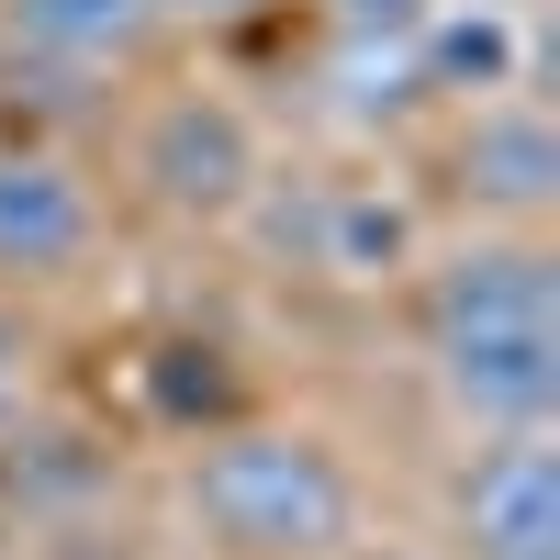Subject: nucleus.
Masks as SVG:
<instances>
[{
	"label": "nucleus",
	"instance_id": "nucleus-1",
	"mask_svg": "<svg viewBox=\"0 0 560 560\" xmlns=\"http://www.w3.org/2000/svg\"><path fill=\"white\" fill-rule=\"evenodd\" d=\"M427 348L438 393L482 438L560 415V258L538 236H482L427 280Z\"/></svg>",
	"mask_w": 560,
	"mask_h": 560
},
{
	"label": "nucleus",
	"instance_id": "nucleus-2",
	"mask_svg": "<svg viewBox=\"0 0 560 560\" xmlns=\"http://www.w3.org/2000/svg\"><path fill=\"white\" fill-rule=\"evenodd\" d=\"M191 516L236 560H337L359 493L303 427H213L191 448Z\"/></svg>",
	"mask_w": 560,
	"mask_h": 560
},
{
	"label": "nucleus",
	"instance_id": "nucleus-3",
	"mask_svg": "<svg viewBox=\"0 0 560 560\" xmlns=\"http://www.w3.org/2000/svg\"><path fill=\"white\" fill-rule=\"evenodd\" d=\"M135 179L168 202V213H236L258 191V135L236 102H213V90H179V102L147 113V135H135Z\"/></svg>",
	"mask_w": 560,
	"mask_h": 560
},
{
	"label": "nucleus",
	"instance_id": "nucleus-4",
	"mask_svg": "<svg viewBox=\"0 0 560 560\" xmlns=\"http://www.w3.org/2000/svg\"><path fill=\"white\" fill-rule=\"evenodd\" d=\"M459 549L471 560H560V448L549 427H504L459 471Z\"/></svg>",
	"mask_w": 560,
	"mask_h": 560
},
{
	"label": "nucleus",
	"instance_id": "nucleus-5",
	"mask_svg": "<svg viewBox=\"0 0 560 560\" xmlns=\"http://www.w3.org/2000/svg\"><path fill=\"white\" fill-rule=\"evenodd\" d=\"M459 191H471L482 213H504V224H538L549 202H560V135H549V113L538 102H471V124H459Z\"/></svg>",
	"mask_w": 560,
	"mask_h": 560
},
{
	"label": "nucleus",
	"instance_id": "nucleus-6",
	"mask_svg": "<svg viewBox=\"0 0 560 560\" xmlns=\"http://www.w3.org/2000/svg\"><path fill=\"white\" fill-rule=\"evenodd\" d=\"M90 258V191L34 158V147H0V269L12 280H57Z\"/></svg>",
	"mask_w": 560,
	"mask_h": 560
},
{
	"label": "nucleus",
	"instance_id": "nucleus-7",
	"mask_svg": "<svg viewBox=\"0 0 560 560\" xmlns=\"http://www.w3.org/2000/svg\"><path fill=\"white\" fill-rule=\"evenodd\" d=\"M415 79H427V90H471V102L527 90V23H516V0H438V12L415 23Z\"/></svg>",
	"mask_w": 560,
	"mask_h": 560
},
{
	"label": "nucleus",
	"instance_id": "nucleus-8",
	"mask_svg": "<svg viewBox=\"0 0 560 560\" xmlns=\"http://www.w3.org/2000/svg\"><path fill=\"white\" fill-rule=\"evenodd\" d=\"M0 23L45 68H124L158 34V0H0Z\"/></svg>",
	"mask_w": 560,
	"mask_h": 560
},
{
	"label": "nucleus",
	"instance_id": "nucleus-9",
	"mask_svg": "<svg viewBox=\"0 0 560 560\" xmlns=\"http://www.w3.org/2000/svg\"><path fill=\"white\" fill-rule=\"evenodd\" d=\"M404 258H415V213L393 191H359V179H325V191H314V269L393 280Z\"/></svg>",
	"mask_w": 560,
	"mask_h": 560
},
{
	"label": "nucleus",
	"instance_id": "nucleus-10",
	"mask_svg": "<svg viewBox=\"0 0 560 560\" xmlns=\"http://www.w3.org/2000/svg\"><path fill=\"white\" fill-rule=\"evenodd\" d=\"M325 90H337L348 124H404L415 102H427V79H415V34H337Z\"/></svg>",
	"mask_w": 560,
	"mask_h": 560
},
{
	"label": "nucleus",
	"instance_id": "nucleus-11",
	"mask_svg": "<svg viewBox=\"0 0 560 560\" xmlns=\"http://www.w3.org/2000/svg\"><path fill=\"white\" fill-rule=\"evenodd\" d=\"M325 12H337V34H415L438 0H325Z\"/></svg>",
	"mask_w": 560,
	"mask_h": 560
},
{
	"label": "nucleus",
	"instance_id": "nucleus-12",
	"mask_svg": "<svg viewBox=\"0 0 560 560\" xmlns=\"http://www.w3.org/2000/svg\"><path fill=\"white\" fill-rule=\"evenodd\" d=\"M23 359H34V348H23V325L0 314V415H12V393H23Z\"/></svg>",
	"mask_w": 560,
	"mask_h": 560
},
{
	"label": "nucleus",
	"instance_id": "nucleus-13",
	"mask_svg": "<svg viewBox=\"0 0 560 560\" xmlns=\"http://www.w3.org/2000/svg\"><path fill=\"white\" fill-rule=\"evenodd\" d=\"M158 12H179V23H236V12H258V0H158Z\"/></svg>",
	"mask_w": 560,
	"mask_h": 560
},
{
	"label": "nucleus",
	"instance_id": "nucleus-14",
	"mask_svg": "<svg viewBox=\"0 0 560 560\" xmlns=\"http://www.w3.org/2000/svg\"><path fill=\"white\" fill-rule=\"evenodd\" d=\"M370 560H393V549H370Z\"/></svg>",
	"mask_w": 560,
	"mask_h": 560
}]
</instances>
